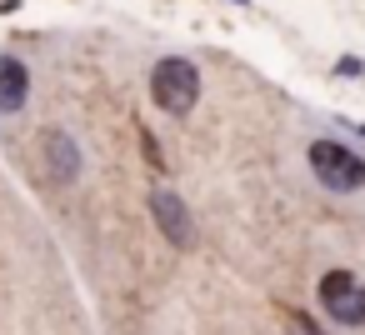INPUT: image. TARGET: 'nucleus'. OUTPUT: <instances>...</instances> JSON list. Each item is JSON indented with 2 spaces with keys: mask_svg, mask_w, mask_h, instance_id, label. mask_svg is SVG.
Listing matches in <instances>:
<instances>
[{
  "mask_svg": "<svg viewBox=\"0 0 365 335\" xmlns=\"http://www.w3.org/2000/svg\"><path fill=\"white\" fill-rule=\"evenodd\" d=\"M150 96H155L160 110L185 115V110L195 105V96H200V71H195V61H185V56L155 61V71H150Z\"/></svg>",
  "mask_w": 365,
  "mask_h": 335,
  "instance_id": "nucleus-1",
  "label": "nucleus"
},
{
  "mask_svg": "<svg viewBox=\"0 0 365 335\" xmlns=\"http://www.w3.org/2000/svg\"><path fill=\"white\" fill-rule=\"evenodd\" d=\"M310 170L325 190L345 195V190H360L365 185V160L355 150H345L340 140H315L310 145Z\"/></svg>",
  "mask_w": 365,
  "mask_h": 335,
  "instance_id": "nucleus-2",
  "label": "nucleus"
},
{
  "mask_svg": "<svg viewBox=\"0 0 365 335\" xmlns=\"http://www.w3.org/2000/svg\"><path fill=\"white\" fill-rule=\"evenodd\" d=\"M320 305L340 325H365V285L350 270H325L320 275Z\"/></svg>",
  "mask_w": 365,
  "mask_h": 335,
  "instance_id": "nucleus-3",
  "label": "nucleus"
},
{
  "mask_svg": "<svg viewBox=\"0 0 365 335\" xmlns=\"http://www.w3.org/2000/svg\"><path fill=\"white\" fill-rule=\"evenodd\" d=\"M31 96V71L16 61V56H0V110H21Z\"/></svg>",
  "mask_w": 365,
  "mask_h": 335,
  "instance_id": "nucleus-5",
  "label": "nucleus"
},
{
  "mask_svg": "<svg viewBox=\"0 0 365 335\" xmlns=\"http://www.w3.org/2000/svg\"><path fill=\"white\" fill-rule=\"evenodd\" d=\"M290 335H325L310 315H300V310H290Z\"/></svg>",
  "mask_w": 365,
  "mask_h": 335,
  "instance_id": "nucleus-7",
  "label": "nucleus"
},
{
  "mask_svg": "<svg viewBox=\"0 0 365 335\" xmlns=\"http://www.w3.org/2000/svg\"><path fill=\"white\" fill-rule=\"evenodd\" d=\"M150 215L160 225V235L175 245V250H190L195 245V225H190V210L175 190H150Z\"/></svg>",
  "mask_w": 365,
  "mask_h": 335,
  "instance_id": "nucleus-4",
  "label": "nucleus"
},
{
  "mask_svg": "<svg viewBox=\"0 0 365 335\" xmlns=\"http://www.w3.org/2000/svg\"><path fill=\"white\" fill-rule=\"evenodd\" d=\"M46 155H51V175H56V180H76V175H81V150L71 145L66 130H51V135H46Z\"/></svg>",
  "mask_w": 365,
  "mask_h": 335,
  "instance_id": "nucleus-6",
  "label": "nucleus"
}]
</instances>
